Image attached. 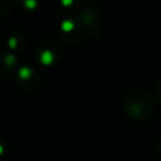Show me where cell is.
<instances>
[{
	"instance_id": "obj_1",
	"label": "cell",
	"mask_w": 161,
	"mask_h": 161,
	"mask_svg": "<svg viewBox=\"0 0 161 161\" xmlns=\"http://www.w3.org/2000/svg\"><path fill=\"white\" fill-rule=\"evenodd\" d=\"M125 110L131 119L145 120L152 113L154 101L147 92L141 89L132 91L127 94L125 101Z\"/></svg>"
}]
</instances>
